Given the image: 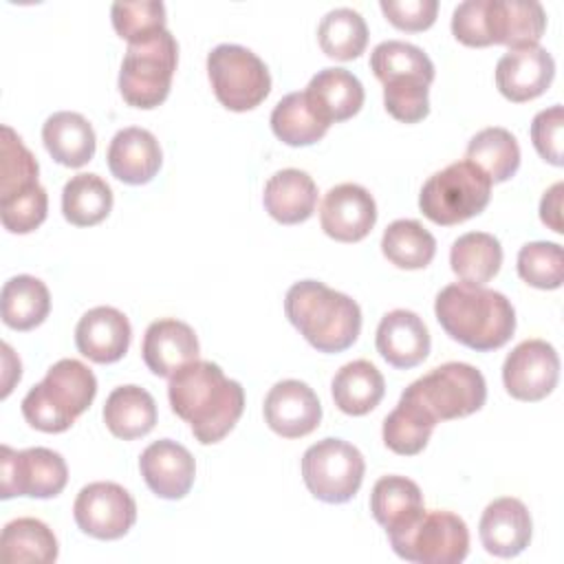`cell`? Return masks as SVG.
I'll return each mask as SVG.
<instances>
[{"label": "cell", "instance_id": "7", "mask_svg": "<svg viewBox=\"0 0 564 564\" xmlns=\"http://www.w3.org/2000/svg\"><path fill=\"white\" fill-rule=\"evenodd\" d=\"M436 421L463 419L478 412L487 401V383L478 368L447 361L405 388Z\"/></svg>", "mask_w": 564, "mask_h": 564}, {"label": "cell", "instance_id": "45", "mask_svg": "<svg viewBox=\"0 0 564 564\" xmlns=\"http://www.w3.org/2000/svg\"><path fill=\"white\" fill-rule=\"evenodd\" d=\"M562 126H564V110L560 104L540 110L531 123V141L538 154L549 161L551 165H562Z\"/></svg>", "mask_w": 564, "mask_h": 564}, {"label": "cell", "instance_id": "19", "mask_svg": "<svg viewBox=\"0 0 564 564\" xmlns=\"http://www.w3.org/2000/svg\"><path fill=\"white\" fill-rule=\"evenodd\" d=\"M200 346L194 328L181 319H156L148 326L141 344L145 366L156 377H172L178 368L198 359Z\"/></svg>", "mask_w": 564, "mask_h": 564}, {"label": "cell", "instance_id": "31", "mask_svg": "<svg viewBox=\"0 0 564 564\" xmlns=\"http://www.w3.org/2000/svg\"><path fill=\"white\" fill-rule=\"evenodd\" d=\"M449 264L460 282L482 286L500 271L502 247L487 231H469L454 240Z\"/></svg>", "mask_w": 564, "mask_h": 564}, {"label": "cell", "instance_id": "14", "mask_svg": "<svg viewBox=\"0 0 564 564\" xmlns=\"http://www.w3.org/2000/svg\"><path fill=\"white\" fill-rule=\"evenodd\" d=\"M319 223L324 234L333 240L359 242L377 223V203L372 194L357 183L335 185L322 200Z\"/></svg>", "mask_w": 564, "mask_h": 564}, {"label": "cell", "instance_id": "3", "mask_svg": "<svg viewBox=\"0 0 564 564\" xmlns=\"http://www.w3.org/2000/svg\"><path fill=\"white\" fill-rule=\"evenodd\" d=\"M284 313L300 335L319 352L350 348L361 330L359 304L317 280L295 282L284 297Z\"/></svg>", "mask_w": 564, "mask_h": 564}, {"label": "cell", "instance_id": "42", "mask_svg": "<svg viewBox=\"0 0 564 564\" xmlns=\"http://www.w3.org/2000/svg\"><path fill=\"white\" fill-rule=\"evenodd\" d=\"M110 18L117 35L128 44H141L165 31L163 2H115Z\"/></svg>", "mask_w": 564, "mask_h": 564}, {"label": "cell", "instance_id": "41", "mask_svg": "<svg viewBox=\"0 0 564 564\" xmlns=\"http://www.w3.org/2000/svg\"><path fill=\"white\" fill-rule=\"evenodd\" d=\"M518 275L535 289H560L564 282V253L557 242H529L518 253Z\"/></svg>", "mask_w": 564, "mask_h": 564}, {"label": "cell", "instance_id": "44", "mask_svg": "<svg viewBox=\"0 0 564 564\" xmlns=\"http://www.w3.org/2000/svg\"><path fill=\"white\" fill-rule=\"evenodd\" d=\"M430 84L416 77L390 79L383 84V106L401 123H419L430 112Z\"/></svg>", "mask_w": 564, "mask_h": 564}, {"label": "cell", "instance_id": "16", "mask_svg": "<svg viewBox=\"0 0 564 564\" xmlns=\"http://www.w3.org/2000/svg\"><path fill=\"white\" fill-rule=\"evenodd\" d=\"M555 75V62L542 46L507 51L496 64V86L513 104L531 101L546 93Z\"/></svg>", "mask_w": 564, "mask_h": 564}, {"label": "cell", "instance_id": "5", "mask_svg": "<svg viewBox=\"0 0 564 564\" xmlns=\"http://www.w3.org/2000/svg\"><path fill=\"white\" fill-rule=\"evenodd\" d=\"M491 198V181L469 161L434 172L421 187L419 207L425 218L449 227L478 216Z\"/></svg>", "mask_w": 564, "mask_h": 564}, {"label": "cell", "instance_id": "34", "mask_svg": "<svg viewBox=\"0 0 564 564\" xmlns=\"http://www.w3.org/2000/svg\"><path fill=\"white\" fill-rule=\"evenodd\" d=\"M467 161L474 163L491 183L509 181L520 167V145L507 128H485L467 145Z\"/></svg>", "mask_w": 564, "mask_h": 564}, {"label": "cell", "instance_id": "29", "mask_svg": "<svg viewBox=\"0 0 564 564\" xmlns=\"http://www.w3.org/2000/svg\"><path fill=\"white\" fill-rule=\"evenodd\" d=\"M335 405L350 416H364L375 410L383 394L386 381L375 364L366 359H355L337 370L330 383Z\"/></svg>", "mask_w": 564, "mask_h": 564}, {"label": "cell", "instance_id": "43", "mask_svg": "<svg viewBox=\"0 0 564 564\" xmlns=\"http://www.w3.org/2000/svg\"><path fill=\"white\" fill-rule=\"evenodd\" d=\"M46 212H48V196L40 183L0 198L2 227L11 234L35 231L46 220Z\"/></svg>", "mask_w": 564, "mask_h": 564}, {"label": "cell", "instance_id": "2", "mask_svg": "<svg viewBox=\"0 0 564 564\" xmlns=\"http://www.w3.org/2000/svg\"><path fill=\"white\" fill-rule=\"evenodd\" d=\"M434 313L443 330L458 344L489 352L505 346L516 330L511 302L491 289L458 282L441 289Z\"/></svg>", "mask_w": 564, "mask_h": 564}, {"label": "cell", "instance_id": "21", "mask_svg": "<svg viewBox=\"0 0 564 564\" xmlns=\"http://www.w3.org/2000/svg\"><path fill=\"white\" fill-rule=\"evenodd\" d=\"M132 328L128 317L112 306H95L75 326L77 350L95 364L119 361L130 346Z\"/></svg>", "mask_w": 564, "mask_h": 564}, {"label": "cell", "instance_id": "25", "mask_svg": "<svg viewBox=\"0 0 564 564\" xmlns=\"http://www.w3.org/2000/svg\"><path fill=\"white\" fill-rule=\"evenodd\" d=\"M308 104L322 121L339 123L355 117L364 106V86L346 68H322L317 70L306 90Z\"/></svg>", "mask_w": 564, "mask_h": 564}, {"label": "cell", "instance_id": "40", "mask_svg": "<svg viewBox=\"0 0 564 564\" xmlns=\"http://www.w3.org/2000/svg\"><path fill=\"white\" fill-rule=\"evenodd\" d=\"M37 159L13 132V128L2 126L0 139V198L37 185Z\"/></svg>", "mask_w": 564, "mask_h": 564}, {"label": "cell", "instance_id": "28", "mask_svg": "<svg viewBox=\"0 0 564 564\" xmlns=\"http://www.w3.org/2000/svg\"><path fill=\"white\" fill-rule=\"evenodd\" d=\"M154 397L141 386H119L104 403V423L112 436L132 441L145 436L156 425Z\"/></svg>", "mask_w": 564, "mask_h": 564}, {"label": "cell", "instance_id": "15", "mask_svg": "<svg viewBox=\"0 0 564 564\" xmlns=\"http://www.w3.org/2000/svg\"><path fill=\"white\" fill-rule=\"evenodd\" d=\"M267 425L284 436L300 438L311 434L322 421V403L311 386L297 379L278 381L264 399Z\"/></svg>", "mask_w": 564, "mask_h": 564}, {"label": "cell", "instance_id": "20", "mask_svg": "<svg viewBox=\"0 0 564 564\" xmlns=\"http://www.w3.org/2000/svg\"><path fill=\"white\" fill-rule=\"evenodd\" d=\"M370 511L386 529L390 544L401 540L425 513L419 485L405 476H383L370 494Z\"/></svg>", "mask_w": 564, "mask_h": 564}, {"label": "cell", "instance_id": "47", "mask_svg": "<svg viewBox=\"0 0 564 564\" xmlns=\"http://www.w3.org/2000/svg\"><path fill=\"white\" fill-rule=\"evenodd\" d=\"M452 33L465 46H491L487 33V0H465L454 9Z\"/></svg>", "mask_w": 564, "mask_h": 564}, {"label": "cell", "instance_id": "36", "mask_svg": "<svg viewBox=\"0 0 564 564\" xmlns=\"http://www.w3.org/2000/svg\"><path fill=\"white\" fill-rule=\"evenodd\" d=\"M112 209V189L97 174H75L62 189L64 218L75 227H93Z\"/></svg>", "mask_w": 564, "mask_h": 564}, {"label": "cell", "instance_id": "24", "mask_svg": "<svg viewBox=\"0 0 564 564\" xmlns=\"http://www.w3.org/2000/svg\"><path fill=\"white\" fill-rule=\"evenodd\" d=\"M377 352L399 370L419 366L430 355L425 322L405 308L386 313L377 326Z\"/></svg>", "mask_w": 564, "mask_h": 564}, {"label": "cell", "instance_id": "38", "mask_svg": "<svg viewBox=\"0 0 564 564\" xmlns=\"http://www.w3.org/2000/svg\"><path fill=\"white\" fill-rule=\"evenodd\" d=\"M317 40L328 57L350 62L364 53L368 44V26L357 11L346 7L333 9L322 18Z\"/></svg>", "mask_w": 564, "mask_h": 564}, {"label": "cell", "instance_id": "12", "mask_svg": "<svg viewBox=\"0 0 564 564\" xmlns=\"http://www.w3.org/2000/svg\"><path fill=\"white\" fill-rule=\"evenodd\" d=\"M73 516L86 535L119 540L137 522V502L121 485L99 480L82 487L73 505Z\"/></svg>", "mask_w": 564, "mask_h": 564}, {"label": "cell", "instance_id": "17", "mask_svg": "<svg viewBox=\"0 0 564 564\" xmlns=\"http://www.w3.org/2000/svg\"><path fill=\"white\" fill-rule=\"evenodd\" d=\"M139 469L152 494L178 500L189 494L196 478V460L189 449L172 438L148 445L139 458Z\"/></svg>", "mask_w": 564, "mask_h": 564}, {"label": "cell", "instance_id": "4", "mask_svg": "<svg viewBox=\"0 0 564 564\" xmlns=\"http://www.w3.org/2000/svg\"><path fill=\"white\" fill-rule=\"evenodd\" d=\"M97 394V379L77 359H59L22 399L26 423L40 432H66L84 414Z\"/></svg>", "mask_w": 564, "mask_h": 564}, {"label": "cell", "instance_id": "1", "mask_svg": "<svg viewBox=\"0 0 564 564\" xmlns=\"http://www.w3.org/2000/svg\"><path fill=\"white\" fill-rule=\"evenodd\" d=\"M167 399L172 412L189 423L198 443L223 441L245 410V390L227 379L218 364L192 361L170 377Z\"/></svg>", "mask_w": 564, "mask_h": 564}, {"label": "cell", "instance_id": "23", "mask_svg": "<svg viewBox=\"0 0 564 564\" xmlns=\"http://www.w3.org/2000/svg\"><path fill=\"white\" fill-rule=\"evenodd\" d=\"M546 29V13L533 0H487L489 44H505L509 51L538 46Z\"/></svg>", "mask_w": 564, "mask_h": 564}, {"label": "cell", "instance_id": "46", "mask_svg": "<svg viewBox=\"0 0 564 564\" xmlns=\"http://www.w3.org/2000/svg\"><path fill=\"white\" fill-rule=\"evenodd\" d=\"M379 7L392 26L410 33L430 29L438 11L436 0H381Z\"/></svg>", "mask_w": 564, "mask_h": 564}, {"label": "cell", "instance_id": "27", "mask_svg": "<svg viewBox=\"0 0 564 564\" xmlns=\"http://www.w3.org/2000/svg\"><path fill=\"white\" fill-rule=\"evenodd\" d=\"M42 141L53 161L66 167L86 165L97 148L95 130L86 117L70 110L53 112L42 126Z\"/></svg>", "mask_w": 564, "mask_h": 564}, {"label": "cell", "instance_id": "35", "mask_svg": "<svg viewBox=\"0 0 564 564\" xmlns=\"http://www.w3.org/2000/svg\"><path fill=\"white\" fill-rule=\"evenodd\" d=\"M328 123L317 117L313 106L308 104L304 90L284 95L273 112H271V130L273 134L293 148H304L317 143L326 132Z\"/></svg>", "mask_w": 564, "mask_h": 564}, {"label": "cell", "instance_id": "33", "mask_svg": "<svg viewBox=\"0 0 564 564\" xmlns=\"http://www.w3.org/2000/svg\"><path fill=\"white\" fill-rule=\"evenodd\" d=\"M0 553L7 564L26 562H55L57 560V538L37 518H18L4 524L0 538Z\"/></svg>", "mask_w": 564, "mask_h": 564}, {"label": "cell", "instance_id": "39", "mask_svg": "<svg viewBox=\"0 0 564 564\" xmlns=\"http://www.w3.org/2000/svg\"><path fill=\"white\" fill-rule=\"evenodd\" d=\"M370 70L381 84L401 77H416L425 84H432L434 79L432 59L419 46L401 40H388L377 44L370 55Z\"/></svg>", "mask_w": 564, "mask_h": 564}, {"label": "cell", "instance_id": "8", "mask_svg": "<svg viewBox=\"0 0 564 564\" xmlns=\"http://www.w3.org/2000/svg\"><path fill=\"white\" fill-rule=\"evenodd\" d=\"M207 75L216 99L234 112L260 106L271 90L267 64L240 44H218L207 55Z\"/></svg>", "mask_w": 564, "mask_h": 564}, {"label": "cell", "instance_id": "37", "mask_svg": "<svg viewBox=\"0 0 564 564\" xmlns=\"http://www.w3.org/2000/svg\"><path fill=\"white\" fill-rule=\"evenodd\" d=\"M381 251L394 267L414 271L425 269L434 260L436 240L419 220L401 218L386 227Z\"/></svg>", "mask_w": 564, "mask_h": 564}, {"label": "cell", "instance_id": "32", "mask_svg": "<svg viewBox=\"0 0 564 564\" xmlns=\"http://www.w3.org/2000/svg\"><path fill=\"white\" fill-rule=\"evenodd\" d=\"M2 322L13 330L40 326L51 311V295L42 280L15 275L2 286Z\"/></svg>", "mask_w": 564, "mask_h": 564}, {"label": "cell", "instance_id": "13", "mask_svg": "<svg viewBox=\"0 0 564 564\" xmlns=\"http://www.w3.org/2000/svg\"><path fill=\"white\" fill-rule=\"evenodd\" d=\"M560 379V357L544 339L518 344L502 364V383L518 401H542Z\"/></svg>", "mask_w": 564, "mask_h": 564}, {"label": "cell", "instance_id": "11", "mask_svg": "<svg viewBox=\"0 0 564 564\" xmlns=\"http://www.w3.org/2000/svg\"><path fill=\"white\" fill-rule=\"evenodd\" d=\"M392 549L405 562L460 564L469 553V531L452 511H425Z\"/></svg>", "mask_w": 564, "mask_h": 564}, {"label": "cell", "instance_id": "6", "mask_svg": "<svg viewBox=\"0 0 564 564\" xmlns=\"http://www.w3.org/2000/svg\"><path fill=\"white\" fill-rule=\"evenodd\" d=\"M176 62L178 44L167 29L141 44H128L119 70L123 101L141 110L161 106L170 95Z\"/></svg>", "mask_w": 564, "mask_h": 564}, {"label": "cell", "instance_id": "48", "mask_svg": "<svg viewBox=\"0 0 564 564\" xmlns=\"http://www.w3.org/2000/svg\"><path fill=\"white\" fill-rule=\"evenodd\" d=\"M562 192L564 185L555 183L553 187H549L540 200V218L542 223L553 229L555 234H562Z\"/></svg>", "mask_w": 564, "mask_h": 564}, {"label": "cell", "instance_id": "26", "mask_svg": "<svg viewBox=\"0 0 564 564\" xmlns=\"http://www.w3.org/2000/svg\"><path fill=\"white\" fill-rule=\"evenodd\" d=\"M262 203L273 220L282 225H297L313 216L317 205V185L306 172L286 167L267 181Z\"/></svg>", "mask_w": 564, "mask_h": 564}, {"label": "cell", "instance_id": "22", "mask_svg": "<svg viewBox=\"0 0 564 564\" xmlns=\"http://www.w3.org/2000/svg\"><path fill=\"white\" fill-rule=\"evenodd\" d=\"M106 159L117 181L128 185H145L161 170L163 152L150 130L130 126L112 137Z\"/></svg>", "mask_w": 564, "mask_h": 564}, {"label": "cell", "instance_id": "9", "mask_svg": "<svg viewBox=\"0 0 564 564\" xmlns=\"http://www.w3.org/2000/svg\"><path fill=\"white\" fill-rule=\"evenodd\" d=\"M366 463L361 452L341 438H322L302 456L306 489L322 502H348L361 487Z\"/></svg>", "mask_w": 564, "mask_h": 564}, {"label": "cell", "instance_id": "30", "mask_svg": "<svg viewBox=\"0 0 564 564\" xmlns=\"http://www.w3.org/2000/svg\"><path fill=\"white\" fill-rule=\"evenodd\" d=\"M438 421L405 390L383 421V443L399 456H414L427 445Z\"/></svg>", "mask_w": 564, "mask_h": 564}, {"label": "cell", "instance_id": "10", "mask_svg": "<svg viewBox=\"0 0 564 564\" xmlns=\"http://www.w3.org/2000/svg\"><path fill=\"white\" fill-rule=\"evenodd\" d=\"M68 480V467L62 454L48 447H29L22 452L9 445L0 447V498L13 496L55 498Z\"/></svg>", "mask_w": 564, "mask_h": 564}, {"label": "cell", "instance_id": "18", "mask_svg": "<svg viewBox=\"0 0 564 564\" xmlns=\"http://www.w3.org/2000/svg\"><path fill=\"white\" fill-rule=\"evenodd\" d=\"M478 533L487 553L496 557H516L531 542V513L527 505L518 498H496L485 507Z\"/></svg>", "mask_w": 564, "mask_h": 564}]
</instances>
